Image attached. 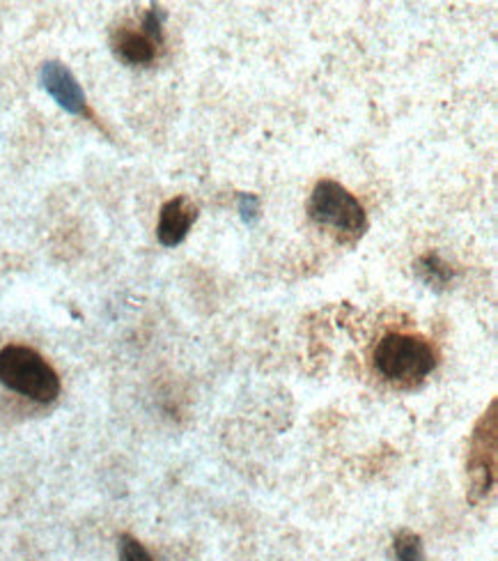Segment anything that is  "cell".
Listing matches in <instances>:
<instances>
[{"label":"cell","instance_id":"6da1fadb","mask_svg":"<svg viewBox=\"0 0 498 561\" xmlns=\"http://www.w3.org/2000/svg\"><path fill=\"white\" fill-rule=\"evenodd\" d=\"M0 384L35 403H53L60 396L56 369L26 345H5L0 350Z\"/></svg>","mask_w":498,"mask_h":561},{"label":"cell","instance_id":"7a4b0ae2","mask_svg":"<svg viewBox=\"0 0 498 561\" xmlns=\"http://www.w3.org/2000/svg\"><path fill=\"white\" fill-rule=\"evenodd\" d=\"M375 366L388 382L411 386L437 369V353L423 336L388 334L377 345Z\"/></svg>","mask_w":498,"mask_h":561},{"label":"cell","instance_id":"3957f363","mask_svg":"<svg viewBox=\"0 0 498 561\" xmlns=\"http://www.w3.org/2000/svg\"><path fill=\"white\" fill-rule=\"evenodd\" d=\"M308 214L317 226H327L342 240H356L367 228L365 210L350 189L340 182L319 180L311 193Z\"/></svg>","mask_w":498,"mask_h":561},{"label":"cell","instance_id":"277c9868","mask_svg":"<svg viewBox=\"0 0 498 561\" xmlns=\"http://www.w3.org/2000/svg\"><path fill=\"white\" fill-rule=\"evenodd\" d=\"M496 401L473 430L469 451V479L473 500L485 498L496 484Z\"/></svg>","mask_w":498,"mask_h":561},{"label":"cell","instance_id":"5b68a950","mask_svg":"<svg viewBox=\"0 0 498 561\" xmlns=\"http://www.w3.org/2000/svg\"><path fill=\"white\" fill-rule=\"evenodd\" d=\"M39 81L45 85V91L53 97V102L72 116L93 118L88 97H85L78 79L72 74L68 64L60 60H47L39 70Z\"/></svg>","mask_w":498,"mask_h":561},{"label":"cell","instance_id":"8992f818","mask_svg":"<svg viewBox=\"0 0 498 561\" xmlns=\"http://www.w3.org/2000/svg\"><path fill=\"white\" fill-rule=\"evenodd\" d=\"M196 219H198V205L191 199L186 196L170 199L168 203H163L159 212V224H157L159 242L168 249L182 244L193 224H196Z\"/></svg>","mask_w":498,"mask_h":561},{"label":"cell","instance_id":"52a82bcc","mask_svg":"<svg viewBox=\"0 0 498 561\" xmlns=\"http://www.w3.org/2000/svg\"><path fill=\"white\" fill-rule=\"evenodd\" d=\"M111 49L126 64H149L157 58L159 45L151 37H147L143 28L136 31L129 26H120L111 35Z\"/></svg>","mask_w":498,"mask_h":561},{"label":"cell","instance_id":"ba28073f","mask_svg":"<svg viewBox=\"0 0 498 561\" xmlns=\"http://www.w3.org/2000/svg\"><path fill=\"white\" fill-rule=\"evenodd\" d=\"M414 272L425 286L435 288V290L448 288L452 284V278H454L452 265L448 261H444V258L435 251H427V253L418 255L416 263H414Z\"/></svg>","mask_w":498,"mask_h":561},{"label":"cell","instance_id":"9c48e42d","mask_svg":"<svg viewBox=\"0 0 498 561\" xmlns=\"http://www.w3.org/2000/svg\"><path fill=\"white\" fill-rule=\"evenodd\" d=\"M393 552L398 561H425V550H423V541L421 536L402 529L396 534L393 538Z\"/></svg>","mask_w":498,"mask_h":561},{"label":"cell","instance_id":"30bf717a","mask_svg":"<svg viewBox=\"0 0 498 561\" xmlns=\"http://www.w3.org/2000/svg\"><path fill=\"white\" fill-rule=\"evenodd\" d=\"M118 552H120V561H155L151 559V554L145 550V546L132 534L120 536Z\"/></svg>","mask_w":498,"mask_h":561},{"label":"cell","instance_id":"8fae6325","mask_svg":"<svg viewBox=\"0 0 498 561\" xmlns=\"http://www.w3.org/2000/svg\"><path fill=\"white\" fill-rule=\"evenodd\" d=\"M240 214L244 224L253 226L257 219H259V199L255 196V193H242L240 196Z\"/></svg>","mask_w":498,"mask_h":561}]
</instances>
